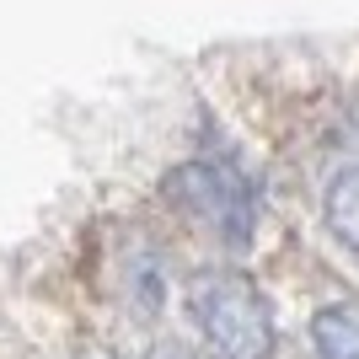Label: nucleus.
Returning a JSON list of instances; mask_svg holds the SVG:
<instances>
[{"label":"nucleus","instance_id":"nucleus-1","mask_svg":"<svg viewBox=\"0 0 359 359\" xmlns=\"http://www.w3.org/2000/svg\"><path fill=\"white\" fill-rule=\"evenodd\" d=\"M188 311L198 316V327H204V338L215 344L220 359H269L273 354V316L252 279L225 273V269L194 273Z\"/></svg>","mask_w":359,"mask_h":359},{"label":"nucleus","instance_id":"nucleus-2","mask_svg":"<svg viewBox=\"0 0 359 359\" xmlns=\"http://www.w3.org/2000/svg\"><path fill=\"white\" fill-rule=\"evenodd\" d=\"M166 198H177L194 220L220 231L231 247H247V236H252V188L231 166H210V161L177 166L166 177Z\"/></svg>","mask_w":359,"mask_h":359},{"label":"nucleus","instance_id":"nucleus-3","mask_svg":"<svg viewBox=\"0 0 359 359\" xmlns=\"http://www.w3.org/2000/svg\"><path fill=\"white\" fill-rule=\"evenodd\" d=\"M322 359H359V306H327L311 327Z\"/></svg>","mask_w":359,"mask_h":359},{"label":"nucleus","instance_id":"nucleus-4","mask_svg":"<svg viewBox=\"0 0 359 359\" xmlns=\"http://www.w3.org/2000/svg\"><path fill=\"white\" fill-rule=\"evenodd\" d=\"M327 220H332V231H338L348 247H359V166H348L344 177L332 182V194H327Z\"/></svg>","mask_w":359,"mask_h":359},{"label":"nucleus","instance_id":"nucleus-5","mask_svg":"<svg viewBox=\"0 0 359 359\" xmlns=\"http://www.w3.org/2000/svg\"><path fill=\"white\" fill-rule=\"evenodd\" d=\"M145 359H198V354H194V348H182V344H156Z\"/></svg>","mask_w":359,"mask_h":359}]
</instances>
